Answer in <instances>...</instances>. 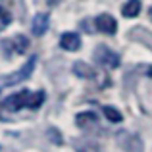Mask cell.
<instances>
[{
    "label": "cell",
    "instance_id": "6da1fadb",
    "mask_svg": "<svg viewBox=\"0 0 152 152\" xmlns=\"http://www.w3.org/2000/svg\"><path fill=\"white\" fill-rule=\"evenodd\" d=\"M42 100H45V93H42V91L31 94V91L23 89V91H19L18 94L8 96L6 100L2 102V106L10 112H18V110H21V108H39L42 104Z\"/></svg>",
    "mask_w": 152,
    "mask_h": 152
},
{
    "label": "cell",
    "instance_id": "7a4b0ae2",
    "mask_svg": "<svg viewBox=\"0 0 152 152\" xmlns=\"http://www.w3.org/2000/svg\"><path fill=\"white\" fill-rule=\"evenodd\" d=\"M35 64H37V56L33 54V56H31V58L21 66V69H18L15 73H12V75H8V77H4V85H6V87H12V85H15V83L27 81V79L33 75V71H35Z\"/></svg>",
    "mask_w": 152,
    "mask_h": 152
},
{
    "label": "cell",
    "instance_id": "3957f363",
    "mask_svg": "<svg viewBox=\"0 0 152 152\" xmlns=\"http://www.w3.org/2000/svg\"><path fill=\"white\" fill-rule=\"evenodd\" d=\"M94 60H96V64H100L104 67H119V56L115 54L112 48H106V46H98L96 50H94Z\"/></svg>",
    "mask_w": 152,
    "mask_h": 152
},
{
    "label": "cell",
    "instance_id": "277c9868",
    "mask_svg": "<svg viewBox=\"0 0 152 152\" xmlns=\"http://www.w3.org/2000/svg\"><path fill=\"white\" fill-rule=\"evenodd\" d=\"M94 25H96V29L104 35H114L115 31H118V21L108 14L98 15V18L94 19Z\"/></svg>",
    "mask_w": 152,
    "mask_h": 152
},
{
    "label": "cell",
    "instance_id": "5b68a950",
    "mask_svg": "<svg viewBox=\"0 0 152 152\" xmlns=\"http://www.w3.org/2000/svg\"><path fill=\"white\" fill-rule=\"evenodd\" d=\"M48 27H50L48 14H37L33 19H31V33H33L35 37H42Z\"/></svg>",
    "mask_w": 152,
    "mask_h": 152
},
{
    "label": "cell",
    "instance_id": "8992f818",
    "mask_svg": "<svg viewBox=\"0 0 152 152\" xmlns=\"http://www.w3.org/2000/svg\"><path fill=\"white\" fill-rule=\"evenodd\" d=\"M60 46L67 52H75L81 48V37L77 33H71V31H66L60 37Z\"/></svg>",
    "mask_w": 152,
    "mask_h": 152
},
{
    "label": "cell",
    "instance_id": "52a82bcc",
    "mask_svg": "<svg viewBox=\"0 0 152 152\" xmlns=\"http://www.w3.org/2000/svg\"><path fill=\"white\" fill-rule=\"evenodd\" d=\"M98 121V115L94 114V112H79L77 115H75V123H77V127H81V129H89V127L96 125Z\"/></svg>",
    "mask_w": 152,
    "mask_h": 152
},
{
    "label": "cell",
    "instance_id": "ba28073f",
    "mask_svg": "<svg viewBox=\"0 0 152 152\" xmlns=\"http://www.w3.org/2000/svg\"><path fill=\"white\" fill-rule=\"evenodd\" d=\"M73 73L77 75V77H83V79H93L94 75H96L93 67L85 62H75L73 64Z\"/></svg>",
    "mask_w": 152,
    "mask_h": 152
},
{
    "label": "cell",
    "instance_id": "9c48e42d",
    "mask_svg": "<svg viewBox=\"0 0 152 152\" xmlns=\"http://www.w3.org/2000/svg\"><path fill=\"white\" fill-rule=\"evenodd\" d=\"M121 14L125 18H137L141 14V0H127L121 6Z\"/></svg>",
    "mask_w": 152,
    "mask_h": 152
},
{
    "label": "cell",
    "instance_id": "30bf717a",
    "mask_svg": "<svg viewBox=\"0 0 152 152\" xmlns=\"http://www.w3.org/2000/svg\"><path fill=\"white\" fill-rule=\"evenodd\" d=\"M12 45H14V50L18 52V54H25L27 48H29V39H27L25 35H15Z\"/></svg>",
    "mask_w": 152,
    "mask_h": 152
},
{
    "label": "cell",
    "instance_id": "8fae6325",
    "mask_svg": "<svg viewBox=\"0 0 152 152\" xmlns=\"http://www.w3.org/2000/svg\"><path fill=\"white\" fill-rule=\"evenodd\" d=\"M104 115H106V119L112 121V123H119L123 119L121 112H119L118 108H114V106H106V108H104Z\"/></svg>",
    "mask_w": 152,
    "mask_h": 152
},
{
    "label": "cell",
    "instance_id": "7c38bea8",
    "mask_svg": "<svg viewBox=\"0 0 152 152\" xmlns=\"http://www.w3.org/2000/svg\"><path fill=\"white\" fill-rule=\"evenodd\" d=\"M46 137H48L50 142H54V145H64V137L56 127H48V129H46Z\"/></svg>",
    "mask_w": 152,
    "mask_h": 152
},
{
    "label": "cell",
    "instance_id": "4fadbf2b",
    "mask_svg": "<svg viewBox=\"0 0 152 152\" xmlns=\"http://www.w3.org/2000/svg\"><path fill=\"white\" fill-rule=\"evenodd\" d=\"M10 23H12V15L8 14L4 8H0V31H4Z\"/></svg>",
    "mask_w": 152,
    "mask_h": 152
},
{
    "label": "cell",
    "instance_id": "5bb4252c",
    "mask_svg": "<svg viewBox=\"0 0 152 152\" xmlns=\"http://www.w3.org/2000/svg\"><path fill=\"white\" fill-rule=\"evenodd\" d=\"M77 152H98V146H96V145L93 146L91 142H87V145H81V146H79Z\"/></svg>",
    "mask_w": 152,
    "mask_h": 152
},
{
    "label": "cell",
    "instance_id": "9a60e30c",
    "mask_svg": "<svg viewBox=\"0 0 152 152\" xmlns=\"http://www.w3.org/2000/svg\"><path fill=\"white\" fill-rule=\"evenodd\" d=\"M150 18H152V8H150Z\"/></svg>",
    "mask_w": 152,
    "mask_h": 152
}]
</instances>
